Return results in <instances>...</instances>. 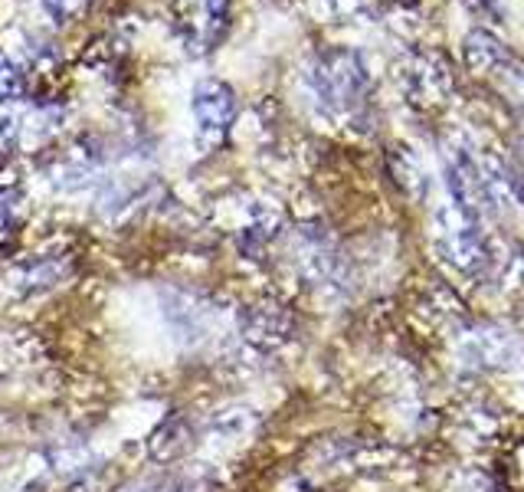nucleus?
Segmentation results:
<instances>
[{
  "label": "nucleus",
  "instance_id": "nucleus-1",
  "mask_svg": "<svg viewBox=\"0 0 524 492\" xmlns=\"http://www.w3.org/2000/svg\"><path fill=\"white\" fill-rule=\"evenodd\" d=\"M312 82L318 96L325 99L331 109H348L367 92V73L354 53H331L318 63L312 73Z\"/></svg>",
  "mask_w": 524,
  "mask_h": 492
},
{
  "label": "nucleus",
  "instance_id": "nucleus-2",
  "mask_svg": "<svg viewBox=\"0 0 524 492\" xmlns=\"http://www.w3.org/2000/svg\"><path fill=\"white\" fill-rule=\"evenodd\" d=\"M194 119L207 145L220 142L236 119V92L220 79H204L194 89Z\"/></svg>",
  "mask_w": 524,
  "mask_h": 492
},
{
  "label": "nucleus",
  "instance_id": "nucleus-3",
  "mask_svg": "<svg viewBox=\"0 0 524 492\" xmlns=\"http://www.w3.org/2000/svg\"><path fill=\"white\" fill-rule=\"evenodd\" d=\"M443 250L466 273H475L485 263V243L479 237V227L472 224V217L462 207L443 214Z\"/></svg>",
  "mask_w": 524,
  "mask_h": 492
},
{
  "label": "nucleus",
  "instance_id": "nucleus-4",
  "mask_svg": "<svg viewBox=\"0 0 524 492\" xmlns=\"http://www.w3.org/2000/svg\"><path fill=\"white\" fill-rule=\"evenodd\" d=\"M190 447V427L184 424L181 417H174L168 420L158 433H154V440H151V456L158 463H171L177 460L184 450Z\"/></svg>",
  "mask_w": 524,
  "mask_h": 492
},
{
  "label": "nucleus",
  "instance_id": "nucleus-5",
  "mask_svg": "<svg viewBox=\"0 0 524 492\" xmlns=\"http://www.w3.org/2000/svg\"><path fill=\"white\" fill-rule=\"evenodd\" d=\"M466 53H469V63H472V66H479V69H492L495 63H502V60H505L502 43H498L495 37H488V33H482V30L469 33V40H466Z\"/></svg>",
  "mask_w": 524,
  "mask_h": 492
},
{
  "label": "nucleus",
  "instance_id": "nucleus-6",
  "mask_svg": "<svg viewBox=\"0 0 524 492\" xmlns=\"http://www.w3.org/2000/svg\"><path fill=\"white\" fill-rule=\"evenodd\" d=\"M285 328H289V322H285L276 309H256L246 322V332L249 338H256V342H276V338L285 335Z\"/></svg>",
  "mask_w": 524,
  "mask_h": 492
},
{
  "label": "nucleus",
  "instance_id": "nucleus-7",
  "mask_svg": "<svg viewBox=\"0 0 524 492\" xmlns=\"http://www.w3.org/2000/svg\"><path fill=\"white\" fill-rule=\"evenodd\" d=\"M23 89L27 86H23V73L17 69V63L0 53V105L17 102L23 96Z\"/></svg>",
  "mask_w": 524,
  "mask_h": 492
},
{
  "label": "nucleus",
  "instance_id": "nucleus-8",
  "mask_svg": "<svg viewBox=\"0 0 524 492\" xmlns=\"http://www.w3.org/2000/svg\"><path fill=\"white\" fill-rule=\"evenodd\" d=\"M118 492H190V483L174 476H161V479H135V483H125Z\"/></svg>",
  "mask_w": 524,
  "mask_h": 492
},
{
  "label": "nucleus",
  "instance_id": "nucleus-9",
  "mask_svg": "<svg viewBox=\"0 0 524 492\" xmlns=\"http://www.w3.org/2000/svg\"><path fill=\"white\" fill-rule=\"evenodd\" d=\"M43 7H46V14H50L56 23H63L73 14H79V10L86 7V0H43Z\"/></svg>",
  "mask_w": 524,
  "mask_h": 492
},
{
  "label": "nucleus",
  "instance_id": "nucleus-10",
  "mask_svg": "<svg viewBox=\"0 0 524 492\" xmlns=\"http://www.w3.org/2000/svg\"><path fill=\"white\" fill-rule=\"evenodd\" d=\"M226 10H230V0H207V17H210V37H217L226 23Z\"/></svg>",
  "mask_w": 524,
  "mask_h": 492
}]
</instances>
